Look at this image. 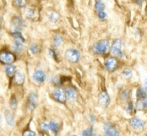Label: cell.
<instances>
[{
  "instance_id": "1",
  "label": "cell",
  "mask_w": 147,
  "mask_h": 136,
  "mask_svg": "<svg viewBox=\"0 0 147 136\" xmlns=\"http://www.w3.org/2000/svg\"><path fill=\"white\" fill-rule=\"evenodd\" d=\"M109 48V42L107 40L98 41L92 46L93 53L97 55L105 54Z\"/></svg>"
},
{
  "instance_id": "2",
  "label": "cell",
  "mask_w": 147,
  "mask_h": 136,
  "mask_svg": "<svg viewBox=\"0 0 147 136\" xmlns=\"http://www.w3.org/2000/svg\"><path fill=\"white\" fill-rule=\"evenodd\" d=\"M16 60L15 55L7 50H2L0 52V62L5 65L12 64Z\"/></svg>"
},
{
  "instance_id": "3",
  "label": "cell",
  "mask_w": 147,
  "mask_h": 136,
  "mask_svg": "<svg viewBox=\"0 0 147 136\" xmlns=\"http://www.w3.org/2000/svg\"><path fill=\"white\" fill-rule=\"evenodd\" d=\"M65 58L71 63H77L80 59V53L76 49H69L66 51Z\"/></svg>"
},
{
  "instance_id": "4",
  "label": "cell",
  "mask_w": 147,
  "mask_h": 136,
  "mask_svg": "<svg viewBox=\"0 0 147 136\" xmlns=\"http://www.w3.org/2000/svg\"><path fill=\"white\" fill-rule=\"evenodd\" d=\"M105 67L109 72H113L118 69V61L115 57H108L105 61Z\"/></svg>"
},
{
  "instance_id": "5",
  "label": "cell",
  "mask_w": 147,
  "mask_h": 136,
  "mask_svg": "<svg viewBox=\"0 0 147 136\" xmlns=\"http://www.w3.org/2000/svg\"><path fill=\"white\" fill-rule=\"evenodd\" d=\"M52 97L54 100L59 103H64L66 101V92L62 89H56V90L52 93Z\"/></svg>"
},
{
  "instance_id": "6",
  "label": "cell",
  "mask_w": 147,
  "mask_h": 136,
  "mask_svg": "<svg viewBox=\"0 0 147 136\" xmlns=\"http://www.w3.org/2000/svg\"><path fill=\"white\" fill-rule=\"evenodd\" d=\"M111 53L118 57H123V53L121 50V41L119 39L115 40L111 47Z\"/></svg>"
},
{
  "instance_id": "7",
  "label": "cell",
  "mask_w": 147,
  "mask_h": 136,
  "mask_svg": "<svg viewBox=\"0 0 147 136\" xmlns=\"http://www.w3.org/2000/svg\"><path fill=\"white\" fill-rule=\"evenodd\" d=\"M12 27L15 31H20L22 30L25 27V22L20 17H14L12 20Z\"/></svg>"
},
{
  "instance_id": "8",
  "label": "cell",
  "mask_w": 147,
  "mask_h": 136,
  "mask_svg": "<svg viewBox=\"0 0 147 136\" xmlns=\"http://www.w3.org/2000/svg\"><path fill=\"white\" fill-rule=\"evenodd\" d=\"M105 136H119V132L115 126L110 123H107L105 125Z\"/></svg>"
},
{
  "instance_id": "9",
  "label": "cell",
  "mask_w": 147,
  "mask_h": 136,
  "mask_svg": "<svg viewBox=\"0 0 147 136\" xmlns=\"http://www.w3.org/2000/svg\"><path fill=\"white\" fill-rule=\"evenodd\" d=\"M110 97L106 92H102L98 97V102L102 107H107L110 104Z\"/></svg>"
},
{
  "instance_id": "10",
  "label": "cell",
  "mask_w": 147,
  "mask_h": 136,
  "mask_svg": "<svg viewBox=\"0 0 147 136\" xmlns=\"http://www.w3.org/2000/svg\"><path fill=\"white\" fill-rule=\"evenodd\" d=\"M130 124H131V127L134 128L135 130H141L144 127L145 123L143 120H140L138 118H133L130 120Z\"/></svg>"
},
{
  "instance_id": "11",
  "label": "cell",
  "mask_w": 147,
  "mask_h": 136,
  "mask_svg": "<svg viewBox=\"0 0 147 136\" xmlns=\"http://www.w3.org/2000/svg\"><path fill=\"white\" fill-rule=\"evenodd\" d=\"M33 79L35 81L38 83H43L46 79V74L44 72L41 70L36 71L33 74Z\"/></svg>"
},
{
  "instance_id": "12",
  "label": "cell",
  "mask_w": 147,
  "mask_h": 136,
  "mask_svg": "<svg viewBox=\"0 0 147 136\" xmlns=\"http://www.w3.org/2000/svg\"><path fill=\"white\" fill-rule=\"evenodd\" d=\"M136 109L138 110H147V97H143V98L137 99Z\"/></svg>"
},
{
  "instance_id": "13",
  "label": "cell",
  "mask_w": 147,
  "mask_h": 136,
  "mask_svg": "<svg viewBox=\"0 0 147 136\" xmlns=\"http://www.w3.org/2000/svg\"><path fill=\"white\" fill-rule=\"evenodd\" d=\"M65 92H66V97L70 101H74L76 98H77V92H76V90L73 87H67L66 89Z\"/></svg>"
},
{
  "instance_id": "14",
  "label": "cell",
  "mask_w": 147,
  "mask_h": 136,
  "mask_svg": "<svg viewBox=\"0 0 147 136\" xmlns=\"http://www.w3.org/2000/svg\"><path fill=\"white\" fill-rule=\"evenodd\" d=\"M37 104V96L35 93H31L28 97V107L30 110H33Z\"/></svg>"
},
{
  "instance_id": "15",
  "label": "cell",
  "mask_w": 147,
  "mask_h": 136,
  "mask_svg": "<svg viewBox=\"0 0 147 136\" xmlns=\"http://www.w3.org/2000/svg\"><path fill=\"white\" fill-rule=\"evenodd\" d=\"M14 76H15V81L17 84L22 85L25 81V75L22 72L20 71H16Z\"/></svg>"
},
{
  "instance_id": "16",
  "label": "cell",
  "mask_w": 147,
  "mask_h": 136,
  "mask_svg": "<svg viewBox=\"0 0 147 136\" xmlns=\"http://www.w3.org/2000/svg\"><path fill=\"white\" fill-rule=\"evenodd\" d=\"M5 72L9 77H12L16 73V67L12 64L7 65L5 67Z\"/></svg>"
},
{
  "instance_id": "17",
  "label": "cell",
  "mask_w": 147,
  "mask_h": 136,
  "mask_svg": "<svg viewBox=\"0 0 147 136\" xmlns=\"http://www.w3.org/2000/svg\"><path fill=\"white\" fill-rule=\"evenodd\" d=\"M5 117H6V120L7 124L9 126H12L15 123V118H14V115L10 111L7 110L5 112Z\"/></svg>"
},
{
  "instance_id": "18",
  "label": "cell",
  "mask_w": 147,
  "mask_h": 136,
  "mask_svg": "<svg viewBox=\"0 0 147 136\" xmlns=\"http://www.w3.org/2000/svg\"><path fill=\"white\" fill-rule=\"evenodd\" d=\"M12 36L13 37L16 42H22V43L25 42V38H23L22 34L20 32V31H14V32H12Z\"/></svg>"
},
{
  "instance_id": "19",
  "label": "cell",
  "mask_w": 147,
  "mask_h": 136,
  "mask_svg": "<svg viewBox=\"0 0 147 136\" xmlns=\"http://www.w3.org/2000/svg\"><path fill=\"white\" fill-rule=\"evenodd\" d=\"M13 49H14V50H15V53H20L24 49L23 43H22V42H16V41H15V44H14Z\"/></svg>"
},
{
  "instance_id": "20",
  "label": "cell",
  "mask_w": 147,
  "mask_h": 136,
  "mask_svg": "<svg viewBox=\"0 0 147 136\" xmlns=\"http://www.w3.org/2000/svg\"><path fill=\"white\" fill-rule=\"evenodd\" d=\"M59 128H60V126L58 123H55V122H51L49 124V129H50L53 133H56L57 132H59Z\"/></svg>"
},
{
  "instance_id": "21",
  "label": "cell",
  "mask_w": 147,
  "mask_h": 136,
  "mask_svg": "<svg viewBox=\"0 0 147 136\" xmlns=\"http://www.w3.org/2000/svg\"><path fill=\"white\" fill-rule=\"evenodd\" d=\"M94 7H95V9L97 11V12H100L104 11L105 6L103 2H102L100 0H99V1H97V2L95 3V6H94Z\"/></svg>"
},
{
  "instance_id": "22",
  "label": "cell",
  "mask_w": 147,
  "mask_h": 136,
  "mask_svg": "<svg viewBox=\"0 0 147 136\" xmlns=\"http://www.w3.org/2000/svg\"><path fill=\"white\" fill-rule=\"evenodd\" d=\"M25 15H26L27 18L29 19L32 20L35 16V12L33 9L32 8H28L25 10Z\"/></svg>"
},
{
  "instance_id": "23",
  "label": "cell",
  "mask_w": 147,
  "mask_h": 136,
  "mask_svg": "<svg viewBox=\"0 0 147 136\" xmlns=\"http://www.w3.org/2000/svg\"><path fill=\"white\" fill-rule=\"evenodd\" d=\"M137 99L143 98V97H146V92L144 88H138L136 92Z\"/></svg>"
},
{
  "instance_id": "24",
  "label": "cell",
  "mask_w": 147,
  "mask_h": 136,
  "mask_svg": "<svg viewBox=\"0 0 147 136\" xmlns=\"http://www.w3.org/2000/svg\"><path fill=\"white\" fill-rule=\"evenodd\" d=\"M94 131L93 127H88L82 132V136H94Z\"/></svg>"
},
{
  "instance_id": "25",
  "label": "cell",
  "mask_w": 147,
  "mask_h": 136,
  "mask_svg": "<svg viewBox=\"0 0 147 136\" xmlns=\"http://www.w3.org/2000/svg\"><path fill=\"white\" fill-rule=\"evenodd\" d=\"M49 20L53 22H58L59 20V15H58L57 13H56V12H53V13L51 14V15L49 16Z\"/></svg>"
},
{
  "instance_id": "26",
  "label": "cell",
  "mask_w": 147,
  "mask_h": 136,
  "mask_svg": "<svg viewBox=\"0 0 147 136\" xmlns=\"http://www.w3.org/2000/svg\"><path fill=\"white\" fill-rule=\"evenodd\" d=\"M30 52L32 54H37L39 52L38 45H37V44H32L30 46Z\"/></svg>"
},
{
  "instance_id": "27",
  "label": "cell",
  "mask_w": 147,
  "mask_h": 136,
  "mask_svg": "<svg viewBox=\"0 0 147 136\" xmlns=\"http://www.w3.org/2000/svg\"><path fill=\"white\" fill-rule=\"evenodd\" d=\"M62 41H63V40H62V38L60 35H56V36L54 37V38H53V43H54V45H56V46L60 45L61 44Z\"/></svg>"
},
{
  "instance_id": "28",
  "label": "cell",
  "mask_w": 147,
  "mask_h": 136,
  "mask_svg": "<svg viewBox=\"0 0 147 136\" xmlns=\"http://www.w3.org/2000/svg\"><path fill=\"white\" fill-rule=\"evenodd\" d=\"M15 4L18 7H23L26 5L27 0H15Z\"/></svg>"
},
{
  "instance_id": "29",
  "label": "cell",
  "mask_w": 147,
  "mask_h": 136,
  "mask_svg": "<svg viewBox=\"0 0 147 136\" xmlns=\"http://www.w3.org/2000/svg\"><path fill=\"white\" fill-rule=\"evenodd\" d=\"M123 75L125 76V78H129L132 76V71L130 69H125V70L123 71Z\"/></svg>"
},
{
  "instance_id": "30",
  "label": "cell",
  "mask_w": 147,
  "mask_h": 136,
  "mask_svg": "<svg viewBox=\"0 0 147 136\" xmlns=\"http://www.w3.org/2000/svg\"><path fill=\"white\" fill-rule=\"evenodd\" d=\"M52 83H53V84L55 85V86H59V85L61 84V83H63V81H62L61 79H60L59 77H55L53 78V80H52Z\"/></svg>"
},
{
  "instance_id": "31",
  "label": "cell",
  "mask_w": 147,
  "mask_h": 136,
  "mask_svg": "<svg viewBox=\"0 0 147 136\" xmlns=\"http://www.w3.org/2000/svg\"><path fill=\"white\" fill-rule=\"evenodd\" d=\"M126 110L128 112H132L133 110H134V104H133V102L131 101L128 102L127 103Z\"/></svg>"
},
{
  "instance_id": "32",
  "label": "cell",
  "mask_w": 147,
  "mask_h": 136,
  "mask_svg": "<svg viewBox=\"0 0 147 136\" xmlns=\"http://www.w3.org/2000/svg\"><path fill=\"white\" fill-rule=\"evenodd\" d=\"M22 136H35V133L34 131H32V130H27L23 132Z\"/></svg>"
},
{
  "instance_id": "33",
  "label": "cell",
  "mask_w": 147,
  "mask_h": 136,
  "mask_svg": "<svg viewBox=\"0 0 147 136\" xmlns=\"http://www.w3.org/2000/svg\"><path fill=\"white\" fill-rule=\"evenodd\" d=\"M9 104H10V107H12V109H15V107H17V100L15 97H13L12 99H11Z\"/></svg>"
},
{
  "instance_id": "34",
  "label": "cell",
  "mask_w": 147,
  "mask_h": 136,
  "mask_svg": "<svg viewBox=\"0 0 147 136\" xmlns=\"http://www.w3.org/2000/svg\"><path fill=\"white\" fill-rule=\"evenodd\" d=\"M49 54H50V56H51L52 58H53V59H55L56 60L57 59V53H56V51H55L53 49H50L49 50Z\"/></svg>"
},
{
  "instance_id": "35",
  "label": "cell",
  "mask_w": 147,
  "mask_h": 136,
  "mask_svg": "<svg viewBox=\"0 0 147 136\" xmlns=\"http://www.w3.org/2000/svg\"><path fill=\"white\" fill-rule=\"evenodd\" d=\"M98 17L100 20H105L107 18V14L104 11H102V12H98Z\"/></svg>"
},
{
  "instance_id": "36",
  "label": "cell",
  "mask_w": 147,
  "mask_h": 136,
  "mask_svg": "<svg viewBox=\"0 0 147 136\" xmlns=\"http://www.w3.org/2000/svg\"><path fill=\"white\" fill-rule=\"evenodd\" d=\"M128 96H129V92H128V91H123L122 93V97L123 98L125 99L127 98V97H128Z\"/></svg>"
},
{
  "instance_id": "37",
  "label": "cell",
  "mask_w": 147,
  "mask_h": 136,
  "mask_svg": "<svg viewBox=\"0 0 147 136\" xmlns=\"http://www.w3.org/2000/svg\"><path fill=\"white\" fill-rule=\"evenodd\" d=\"M41 128L43 129V131H46V130H47L49 129V125L46 124V123H43L41 125Z\"/></svg>"
},
{
  "instance_id": "38",
  "label": "cell",
  "mask_w": 147,
  "mask_h": 136,
  "mask_svg": "<svg viewBox=\"0 0 147 136\" xmlns=\"http://www.w3.org/2000/svg\"><path fill=\"white\" fill-rule=\"evenodd\" d=\"M134 3H136L138 5H141L143 2H144V0H133Z\"/></svg>"
},
{
  "instance_id": "39",
  "label": "cell",
  "mask_w": 147,
  "mask_h": 136,
  "mask_svg": "<svg viewBox=\"0 0 147 136\" xmlns=\"http://www.w3.org/2000/svg\"><path fill=\"white\" fill-rule=\"evenodd\" d=\"M146 14L147 15V7H146Z\"/></svg>"
},
{
  "instance_id": "40",
  "label": "cell",
  "mask_w": 147,
  "mask_h": 136,
  "mask_svg": "<svg viewBox=\"0 0 147 136\" xmlns=\"http://www.w3.org/2000/svg\"><path fill=\"white\" fill-rule=\"evenodd\" d=\"M69 136H77V135H71Z\"/></svg>"
},
{
  "instance_id": "41",
  "label": "cell",
  "mask_w": 147,
  "mask_h": 136,
  "mask_svg": "<svg viewBox=\"0 0 147 136\" xmlns=\"http://www.w3.org/2000/svg\"><path fill=\"white\" fill-rule=\"evenodd\" d=\"M39 136H44V135H43V134H40V135H39Z\"/></svg>"
},
{
  "instance_id": "42",
  "label": "cell",
  "mask_w": 147,
  "mask_h": 136,
  "mask_svg": "<svg viewBox=\"0 0 147 136\" xmlns=\"http://www.w3.org/2000/svg\"><path fill=\"white\" fill-rule=\"evenodd\" d=\"M0 123H1V116H0Z\"/></svg>"
},
{
  "instance_id": "43",
  "label": "cell",
  "mask_w": 147,
  "mask_h": 136,
  "mask_svg": "<svg viewBox=\"0 0 147 136\" xmlns=\"http://www.w3.org/2000/svg\"><path fill=\"white\" fill-rule=\"evenodd\" d=\"M146 88H147V81H146Z\"/></svg>"
},
{
  "instance_id": "44",
  "label": "cell",
  "mask_w": 147,
  "mask_h": 136,
  "mask_svg": "<svg viewBox=\"0 0 147 136\" xmlns=\"http://www.w3.org/2000/svg\"><path fill=\"white\" fill-rule=\"evenodd\" d=\"M146 136H147V133H146Z\"/></svg>"
},
{
  "instance_id": "45",
  "label": "cell",
  "mask_w": 147,
  "mask_h": 136,
  "mask_svg": "<svg viewBox=\"0 0 147 136\" xmlns=\"http://www.w3.org/2000/svg\"><path fill=\"white\" fill-rule=\"evenodd\" d=\"M97 1H99V0H97ZM100 1H101V0H100Z\"/></svg>"
}]
</instances>
